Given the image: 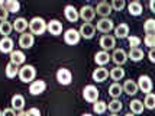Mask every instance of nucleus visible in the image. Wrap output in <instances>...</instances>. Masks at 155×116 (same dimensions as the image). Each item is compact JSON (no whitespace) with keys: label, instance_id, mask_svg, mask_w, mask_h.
Here are the masks:
<instances>
[{"label":"nucleus","instance_id":"nucleus-49","mask_svg":"<svg viewBox=\"0 0 155 116\" xmlns=\"http://www.w3.org/2000/svg\"><path fill=\"white\" fill-rule=\"evenodd\" d=\"M110 116H117V115H116V113H112V115H110Z\"/></svg>","mask_w":155,"mask_h":116},{"label":"nucleus","instance_id":"nucleus-35","mask_svg":"<svg viewBox=\"0 0 155 116\" xmlns=\"http://www.w3.org/2000/svg\"><path fill=\"white\" fill-rule=\"evenodd\" d=\"M107 109V103L103 102V100H96L94 102V106H93V110L96 113H104Z\"/></svg>","mask_w":155,"mask_h":116},{"label":"nucleus","instance_id":"nucleus-7","mask_svg":"<svg viewBox=\"0 0 155 116\" xmlns=\"http://www.w3.org/2000/svg\"><path fill=\"white\" fill-rule=\"evenodd\" d=\"M96 29L99 31V32H103V34H109L112 29H113V21H110L109 18H101L100 21L97 22V25H96Z\"/></svg>","mask_w":155,"mask_h":116},{"label":"nucleus","instance_id":"nucleus-11","mask_svg":"<svg viewBox=\"0 0 155 116\" xmlns=\"http://www.w3.org/2000/svg\"><path fill=\"white\" fill-rule=\"evenodd\" d=\"M34 42H35V38H34V35L32 34H26V32H23V34L20 35L19 45L23 48V49H29V48L34 45Z\"/></svg>","mask_w":155,"mask_h":116},{"label":"nucleus","instance_id":"nucleus-21","mask_svg":"<svg viewBox=\"0 0 155 116\" xmlns=\"http://www.w3.org/2000/svg\"><path fill=\"white\" fill-rule=\"evenodd\" d=\"M25 58H26V57H25V54H23L22 51H18V49L15 51L13 49V51L10 52V62H13L16 65H22V64L25 62Z\"/></svg>","mask_w":155,"mask_h":116},{"label":"nucleus","instance_id":"nucleus-25","mask_svg":"<svg viewBox=\"0 0 155 116\" xmlns=\"http://www.w3.org/2000/svg\"><path fill=\"white\" fill-rule=\"evenodd\" d=\"M3 7L6 9L7 13H16V12H19L20 3L18 2V0H7Z\"/></svg>","mask_w":155,"mask_h":116},{"label":"nucleus","instance_id":"nucleus-9","mask_svg":"<svg viewBox=\"0 0 155 116\" xmlns=\"http://www.w3.org/2000/svg\"><path fill=\"white\" fill-rule=\"evenodd\" d=\"M138 90H142L143 93H151L152 91V81L148 75H141L138 78Z\"/></svg>","mask_w":155,"mask_h":116},{"label":"nucleus","instance_id":"nucleus-15","mask_svg":"<svg viewBox=\"0 0 155 116\" xmlns=\"http://www.w3.org/2000/svg\"><path fill=\"white\" fill-rule=\"evenodd\" d=\"M110 58L113 60V62H115L116 65H123L126 62V60H128V54L123 49H116Z\"/></svg>","mask_w":155,"mask_h":116},{"label":"nucleus","instance_id":"nucleus-10","mask_svg":"<svg viewBox=\"0 0 155 116\" xmlns=\"http://www.w3.org/2000/svg\"><path fill=\"white\" fill-rule=\"evenodd\" d=\"M78 16H80L81 19L84 22H91L93 19H94V16H96V12H94V9L91 6H83L81 7V10L78 12Z\"/></svg>","mask_w":155,"mask_h":116},{"label":"nucleus","instance_id":"nucleus-41","mask_svg":"<svg viewBox=\"0 0 155 116\" xmlns=\"http://www.w3.org/2000/svg\"><path fill=\"white\" fill-rule=\"evenodd\" d=\"M26 112H28V116H41V110L36 109V108H31Z\"/></svg>","mask_w":155,"mask_h":116},{"label":"nucleus","instance_id":"nucleus-51","mask_svg":"<svg viewBox=\"0 0 155 116\" xmlns=\"http://www.w3.org/2000/svg\"><path fill=\"white\" fill-rule=\"evenodd\" d=\"M136 2H138V0H136Z\"/></svg>","mask_w":155,"mask_h":116},{"label":"nucleus","instance_id":"nucleus-1","mask_svg":"<svg viewBox=\"0 0 155 116\" xmlns=\"http://www.w3.org/2000/svg\"><path fill=\"white\" fill-rule=\"evenodd\" d=\"M28 26L31 29L32 35H42L47 31V22L44 21L42 18H34L32 21L28 23Z\"/></svg>","mask_w":155,"mask_h":116},{"label":"nucleus","instance_id":"nucleus-33","mask_svg":"<svg viewBox=\"0 0 155 116\" xmlns=\"http://www.w3.org/2000/svg\"><path fill=\"white\" fill-rule=\"evenodd\" d=\"M143 108L152 110L155 108V94L154 93H147L145 96V102H143Z\"/></svg>","mask_w":155,"mask_h":116},{"label":"nucleus","instance_id":"nucleus-4","mask_svg":"<svg viewBox=\"0 0 155 116\" xmlns=\"http://www.w3.org/2000/svg\"><path fill=\"white\" fill-rule=\"evenodd\" d=\"M78 34H80V36H81V38H84V39H91V38L94 36V34H96L94 25L84 22V23L81 25L80 31H78Z\"/></svg>","mask_w":155,"mask_h":116},{"label":"nucleus","instance_id":"nucleus-45","mask_svg":"<svg viewBox=\"0 0 155 116\" xmlns=\"http://www.w3.org/2000/svg\"><path fill=\"white\" fill-rule=\"evenodd\" d=\"M16 116H28V112H25V110H19V113Z\"/></svg>","mask_w":155,"mask_h":116},{"label":"nucleus","instance_id":"nucleus-19","mask_svg":"<svg viewBox=\"0 0 155 116\" xmlns=\"http://www.w3.org/2000/svg\"><path fill=\"white\" fill-rule=\"evenodd\" d=\"M122 90L126 93V94H130V96H135L138 93V84H136L134 80H126L125 84L122 86Z\"/></svg>","mask_w":155,"mask_h":116},{"label":"nucleus","instance_id":"nucleus-20","mask_svg":"<svg viewBox=\"0 0 155 116\" xmlns=\"http://www.w3.org/2000/svg\"><path fill=\"white\" fill-rule=\"evenodd\" d=\"M12 109L16 110V112H19V110H23V106H25V99H23V96L20 94H15L12 97Z\"/></svg>","mask_w":155,"mask_h":116},{"label":"nucleus","instance_id":"nucleus-29","mask_svg":"<svg viewBox=\"0 0 155 116\" xmlns=\"http://www.w3.org/2000/svg\"><path fill=\"white\" fill-rule=\"evenodd\" d=\"M122 86L119 84V83H113L110 87H109V94L112 96L113 99H117V97H120V94H122Z\"/></svg>","mask_w":155,"mask_h":116},{"label":"nucleus","instance_id":"nucleus-34","mask_svg":"<svg viewBox=\"0 0 155 116\" xmlns=\"http://www.w3.org/2000/svg\"><path fill=\"white\" fill-rule=\"evenodd\" d=\"M107 108H109V110H110L112 113H117V112H120L122 110L123 106H122V102L119 100V99H113V100L107 104Z\"/></svg>","mask_w":155,"mask_h":116},{"label":"nucleus","instance_id":"nucleus-14","mask_svg":"<svg viewBox=\"0 0 155 116\" xmlns=\"http://www.w3.org/2000/svg\"><path fill=\"white\" fill-rule=\"evenodd\" d=\"M64 15H65V19H67L68 22H77L78 18H80V16H78V10H77L74 6H71V5L65 6Z\"/></svg>","mask_w":155,"mask_h":116},{"label":"nucleus","instance_id":"nucleus-38","mask_svg":"<svg viewBox=\"0 0 155 116\" xmlns=\"http://www.w3.org/2000/svg\"><path fill=\"white\" fill-rule=\"evenodd\" d=\"M125 0H112V9H115V10H122V9H125Z\"/></svg>","mask_w":155,"mask_h":116},{"label":"nucleus","instance_id":"nucleus-3","mask_svg":"<svg viewBox=\"0 0 155 116\" xmlns=\"http://www.w3.org/2000/svg\"><path fill=\"white\" fill-rule=\"evenodd\" d=\"M83 96H84V99H86L87 102L94 103L96 100H99V90H97L96 86L88 84V86H86L84 90H83Z\"/></svg>","mask_w":155,"mask_h":116},{"label":"nucleus","instance_id":"nucleus-28","mask_svg":"<svg viewBox=\"0 0 155 116\" xmlns=\"http://www.w3.org/2000/svg\"><path fill=\"white\" fill-rule=\"evenodd\" d=\"M19 74V65H16L13 62H9L6 65V77L7 78H15Z\"/></svg>","mask_w":155,"mask_h":116},{"label":"nucleus","instance_id":"nucleus-37","mask_svg":"<svg viewBox=\"0 0 155 116\" xmlns=\"http://www.w3.org/2000/svg\"><path fill=\"white\" fill-rule=\"evenodd\" d=\"M143 42H145V45H147V47H149V49H154V47H155V35L154 34H147Z\"/></svg>","mask_w":155,"mask_h":116},{"label":"nucleus","instance_id":"nucleus-18","mask_svg":"<svg viewBox=\"0 0 155 116\" xmlns=\"http://www.w3.org/2000/svg\"><path fill=\"white\" fill-rule=\"evenodd\" d=\"M91 77H93V80H94V81L103 83L109 77V71L104 68V67H99L97 70L93 71V75H91Z\"/></svg>","mask_w":155,"mask_h":116},{"label":"nucleus","instance_id":"nucleus-31","mask_svg":"<svg viewBox=\"0 0 155 116\" xmlns=\"http://www.w3.org/2000/svg\"><path fill=\"white\" fill-rule=\"evenodd\" d=\"M130 110H132L134 115L142 113V112H143V103H142L141 100H138V99L132 100V102H130Z\"/></svg>","mask_w":155,"mask_h":116},{"label":"nucleus","instance_id":"nucleus-2","mask_svg":"<svg viewBox=\"0 0 155 116\" xmlns=\"http://www.w3.org/2000/svg\"><path fill=\"white\" fill-rule=\"evenodd\" d=\"M19 78L23 83H31L34 81L35 75H36V70L34 65H23L22 68H19Z\"/></svg>","mask_w":155,"mask_h":116},{"label":"nucleus","instance_id":"nucleus-13","mask_svg":"<svg viewBox=\"0 0 155 116\" xmlns=\"http://www.w3.org/2000/svg\"><path fill=\"white\" fill-rule=\"evenodd\" d=\"M13 51V41L9 36H3L0 39V52L3 54H10Z\"/></svg>","mask_w":155,"mask_h":116},{"label":"nucleus","instance_id":"nucleus-17","mask_svg":"<svg viewBox=\"0 0 155 116\" xmlns=\"http://www.w3.org/2000/svg\"><path fill=\"white\" fill-rule=\"evenodd\" d=\"M47 31L51 35H60L61 32H62V25H61L60 21L54 19V21H51L47 23Z\"/></svg>","mask_w":155,"mask_h":116},{"label":"nucleus","instance_id":"nucleus-50","mask_svg":"<svg viewBox=\"0 0 155 116\" xmlns=\"http://www.w3.org/2000/svg\"><path fill=\"white\" fill-rule=\"evenodd\" d=\"M0 116H2V110H0Z\"/></svg>","mask_w":155,"mask_h":116},{"label":"nucleus","instance_id":"nucleus-5","mask_svg":"<svg viewBox=\"0 0 155 116\" xmlns=\"http://www.w3.org/2000/svg\"><path fill=\"white\" fill-rule=\"evenodd\" d=\"M57 80L60 84L62 86H68L71 80H73V75H71V71L68 68H60L57 71Z\"/></svg>","mask_w":155,"mask_h":116},{"label":"nucleus","instance_id":"nucleus-46","mask_svg":"<svg viewBox=\"0 0 155 116\" xmlns=\"http://www.w3.org/2000/svg\"><path fill=\"white\" fill-rule=\"evenodd\" d=\"M6 2H7V0H0V6L3 7V6H5V3H6Z\"/></svg>","mask_w":155,"mask_h":116},{"label":"nucleus","instance_id":"nucleus-16","mask_svg":"<svg viewBox=\"0 0 155 116\" xmlns=\"http://www.w3.org/2000/svg\"><path fill=\"white\" fill-rule=\"evenodd\" d=\"M94 12L97 15L103 16V18H106V16H109V15L112 13V6L109 5L107 2H101V3H99V5L96 6Z\"/></svg>","mask_w":155,"mask_h":116},{"label":"nucleus","instance_id":"nucleus-23","mask_svg":"<svg viewBox=\"0 0 155 116\" xmlns=\"http://www.w3.org/2000/svg\"><path fill=\"white\" fill-rule=\"evenodd\" d=\"M12 26H13V29L16 31V32L23 34V32L28 29V21L26 19H23V18H18V19L12 23Z\"/></svg>","mask_w":155,"mask_h":116},{"label":"nucleus","instance_id":"nucleus-43","mask_svg":"<svg viewBox=\"0 0 155 116\" xmlns=\"http://www.w3.org/2000/svg\"><path fill=\"white\" fill-rule=\"evenodd\" d=\"M148 57H149V61H151V62H155V54H154V49H151V51H149Z\"/></svg>","mask_w":155,"mask_h":116},{"label":"nucleus","instance_id":"nucleus-27","mask_svg":"<svg viewBox=\"0 0 155 116\" xmlns=\"http://www.w3.org/2000/svg\"><path fill=\"white\" fill-rule=\"evenodd\" d=\"M109 75H110V78H112V80L119 81V80H122V78L125 77V70L122 68V67H115V68L110 70Z\"/></svg>","mask_w":155,"mask_h":116},{"label":"nucleus","instance_id":"nucleus-26","mask_svg":"<svg viewBox=\"0 0 155 116\" xmlns=\"http://www.w3.org/2000/svg\"><path fill=\"white\" fill-rule=\"evenodd\" d=\"M113 29H115L116 38H128L129 36V26L125 23H120L119 26L113 28Z\"/></svg>","mask_w":155,"mask_h":116},{"label":"nucleus","instance_id":"nucleus-42","mask_svg":"<svg viewBox=\"0 0 155 116\" xmlns=\"http://www.w3.org/2000/svg\"><path fill=\"white\" fill-rule=\"evenodd\" d=\"M2 116H16V113L12 108H7V109L2 110Z\"/></svg>","mask_w":155,"mask_h":116},{"label":"nucleus","instance_id":"nucleus-40","mask_svg":"<svg viewBox=\"0 0 155 116\" xmlns=\"http://www.w3.org/2000/svg\"><path fill=\"white\" fill-rule=\"evenodd\" d=\"M7 16H9V13L6 12V9H5V7H2V6H0V22L7 21Z\"/></svg>","mask_w":155,"mask_h":116},{"label":"nucleus","instance_id":"nucleus-36","mask_svg":"<svg viewBox=\"0 0 155 116\" xmlns=\"http://www.w3.org/2000/svg\"><path fill=\"white\" fill-rule=\"evenodd\" d=\"M143 29L147 34H155V21L154 19H147V22L143 23Z\"/></svg>","mask_w":155,"mask_h":116},{"label":"nucleus","instance_id":"nucleus-6","mask_svg":"<svg viewBox=\"0 0 155 116\" xmlns=\"http://www.w3.org/2000/svg\"><path fill=\"white\" fill-rule=\"evenodd\" d=\"M45 89H47V83L44 80H35V81H31V84H29V93L34 96L44 93Z\"/></svg>","mask_w":155,"mask_h":116},{"label":"nucleus","instance_id":"nucleus-44","mask_svg":"<svg viewBox=\"0 0 155 116\" xmlns=\"http://www.w3.org/2000/svg\"><path fill=\"white\" fill-rule=\"evenodd\" d=\"M149 9L151 12H155V0H149Z\"/></svg>","mask_w":155,"mask_h":116},{"label":"nucleus","instance_id":"nucleus-32","mask_svg":"<svg viewBox=\"0 0 155 116\" xmlns=\"http://www.w3.org/2000/svg\"><path fill=\"white\" fill-rule=\"evenodd\" d=\"M12 31H13V26H12V23H10L9 21H3L2 23H0V35L9 36Z\"/></svg>","mask_w":155,"mask_h":116},{"label":"nucleus","instance_id":"nucleus-22","mask_svg":"<svg viewBox=\"0 0 155 116\" xmlns=\"http://www.w3.org/2000/svg\"><path fill=\"white\" fill-rule=\"evenodd\" d=\"M94 61L99 64V65H106L109 61H110V55H109L107 51H99L96 52L94 55Z\"/></svg>","mask_w":155,"mask_h":116},{"label":"nucleus","instance_id":"nucleus-47","mask_svg":"<svg viewBox=\"0 0 155 116\" xmlns=\"http://www.w3.org/2000/svg\"><path fill=\"white\" fill-rule=\"evenodd\" d=\"M125 116H135V115H134V113H126Z\"/></svg>","mask_w":155,"mask_h":116},{"label":"nucleus","instance_id":"nucleus-8","mask_svg":"<svg viewBox=\"0 0 155 116\" xmlns=\"http://www.w3.org/2000/svg\"><path fill=\"white\" fill-rule=\"evenodd\" d=\"M80 38L81 36L77 29H68V31H65V34H64V41H65V44H68V45L78 44Z\"/></svg>","mask_w":155,"mask_h":116},{"label":"nucleus","instance_id":"nucleus-12","mask_svg":"<svg viewBox=\"0 0 155 116\" xmlns=\"http://www.w3.org/2000/svg\"><path fill=\"white\" fill-rule=\"evenodd\" d=\"M116 45V39L110 35H103L100 39V47L103 48V51H109V49H113Z\"/></svg>","mask_w":155,"mask_h":116},{"label":"nucleus","instance_id":"nucleus-24","mask_svg":"<svg viewBox=\"0 0 155 116\" xmlns=\"http://www.w3.org/2000/svg\"><path fill=\"white\" fill-rule=\"evenodd\" d=\"M128 58H130L132 61H141L142 58H143V51H142L139 47H135V48H130V51H129L128 54Z\"/></svg>","mask_w":155,"mask_h":116},{"label":"nucleus","instance_id":"nucleus-39","mask_svg":"<svg viewBox=\"0 0 155 116\" xmlns=\"http://www.w3.org/2000/svg\"><path fill=\"white\" fill-rule=\"evenodd\" d=\"M129 45L130 48H135V47H139L141 45V38H138V36H129Z\"/></svg>","mask_w":155,"mask_h":116},{"label":"nucleus","instance_id":"nucleus-30","mask_svg":"<svg viewBox=\"0 0 155 116\" xmlns=\"http://www.w3.org/2000/svg\"><path fill=\"white\" fill-rule=\"evenodd\" d=\"M128 10L129 13L132 15V16H139L142 13V6L139 2H132L130 5L128 6Z\"/></svg>","mask_w":155,"mask_h":116},{"label":"nucleus","instance_id":"nucleus-48","mask_svg":"<svg viewBox=\"0 0 155 116\" xmlns=\"http://www.w3.org/2000/svg\"><path fill=\"white\" fill-rule=\"evenodd\" d=\"M81 116H91L90 113H84V115H81Z\"/></svg>","mask_w":155,"mask_h":116}]
</instances>
